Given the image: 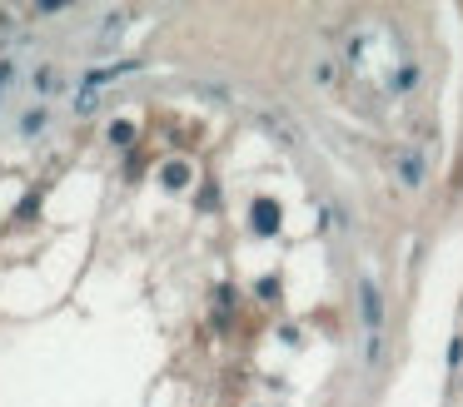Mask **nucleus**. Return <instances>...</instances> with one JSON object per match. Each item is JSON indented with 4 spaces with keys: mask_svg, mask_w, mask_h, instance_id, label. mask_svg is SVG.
Segmentation results:
<instances>
[{
    "mask_svg": "<svg viewBox=\"0 0 463 407\" xmlns=\"http://www.w3.org/2000/svg\"><path fill=\"white\" fill-rule=\"evenodd\" d=\"M45 119H50L45 110H30V115H25V124H20V130H25V135H35V130H45Z\"/></svg>",
    "mask_w": 463,
    "mask_h": 407,
    "instance_id": "0eeeda50",
    "label": "nucleus"
},
{
    "mask_svg": "<svg viewBox=\"0 0 463 407\" xmlns=\"http://www.w3.org/2000/svg\"><path fill=\"white\" fill-rule=\"evenodd\" d=\"M160 184H164V189H184V184H189V164L170 159V164L160 169Z\"/></svg>",
    "mask_w": 463,
    "mask_h": 407,
    "instance_id": "f03ea898",
    "label": "nucleus"
},
{
    "mask_svg": "<svg viewBox=\"0 0 463 407\" xmlns=\"http://www.w3.org/2000/svg\"><path fill=\"white\" fill-rule=\"evenodd\" d=\"M110 139H115V144H130V139H135V124H130V119H115V124H110Z\"/></svg>",
    "mask_w": 463,
    "mask_h": 407,
    "instance_id": "39448f33",
    "label": "nucleus"
},
{
    "mask_svg": "<svg viewBox=\"0 0 463 407\" xmlns=\"http://www.w3.org/2000/svg\"><path fill=\"white\" fill-rule=\"evenodd\" d=\"M10 90H15V65H10V60H0V104L10 100Z\"/></svg>",
    "mask_w": 463,
    "mask_h": 407,
    "instance_id": "20e7f679",
    "label": "nucleus"
},
{
    "mask_svg": "<svg viewBox=\"0 0 463 407\" xmlns=\"http://www.w3.org/2000/svg\"><path fill=\"white\" fill-rule=\"evenodd\" d=\"M398 174H404V184H424V159L404 154V159H398Z\"/></svg>",
    "mask_w": 463,
    "mask_h": 407,
    "instance_id": "7ed1b4c3",
    "label": "nucleus"
},
{
    "mask_svg": "<svg viewBox=\"0 0 463 407\" xmlns=\"http://www.w3.org/2000/svg\"><path fill=\"white\" fill-rule=\"evenodd\" d=\"M359 303H364V328L378 333V328H384V298H378L374 278H359Z\"/></svg>",
    "mask_w": 463,
    "mask_h": 407,
    "instance_id": "f257e3e1",
    "label": "nucleus"
},
{
    "mask_svg": "<svg viewBox=\"0 0 463 407\" xmlns=\"http://www.w3.org/2000/svg\"><path fill=\"white\" fill-rule=\"evenodd\" d=\"M255 224H259V229H269V224H274V209L259 204V209H255Z\"/></svg>",
    "mask_w": 463,
    "mask_h": 407,
    "instance_id": "6e6552de",
    "label": "nucleus"
},
{
    "mask_svg": "<svg viewBox=\"0 0 463 407\" xmlns=\"http://www.w3.org/2000/svg\"><path fill=\"white\" fill-rule=\"evenodd\" d=\"M35 90H40V95H50V90H55V70H50V65H40V70H35Z\"/></svg>",
    "mask_w": 463,
    "mask_h": 407,
    "instance_id": "423d86ee",
    "label": "nucleus"
}]
</instances>
